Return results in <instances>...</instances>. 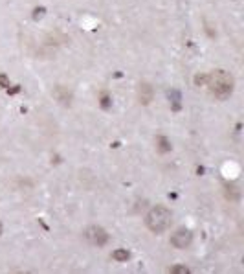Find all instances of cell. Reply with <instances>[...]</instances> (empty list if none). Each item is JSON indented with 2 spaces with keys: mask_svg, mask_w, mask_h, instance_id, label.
<instances>
[{
  "mask_svg": "<svg viewBox=\"0 0 244 274\" xmlns=\"http://www.w3.org/2000/svg\"><path fill=\"white\" fill-rule=\"evenodd\" d=\"M158 149H160V153H169L171 151V142L165 136H158Z\"/></svg>",
  "mask_w": 244,
  "mask_h": 274,
  "instance_id": "52a82bcc",
  "label": "cell"
},
{
  "mask_svg": "<svg viewBox=\"0 0 244 274\" xmlns=\"http://www.w3.org/2000/svg\"><path fill=\"white\" fill-rule=\"evenodd\" d=\"M0 85H4V87H6V85H7V79H6V76H0Z\"/></svg>",
  "mask_w": 244,
  "mask_h": 274,
  "instance_id": "8fae6325",
  "label": "cell"
},
{
  "mask_svg": "<svg viewBox=\"0 0 244 274\" xmlns=\"http://www.w3.org/2000/svg\"><path fill=\"white\" fill-rule=\"evenodd\" d=\"M193 241V234L191 230H187V228H180V230H176V232L171 236V245L176 247V249H186V247L191 245Z\"/></svg>",
  "mask_w": 244,
  "mask_h": 274,
  "instance_id": "277c9868",
  "label": "cell"
},
{
  "mask_svg": "<svg viewBox=\"0 0 244 274\" xmlns=\"http://www.w3.org/2000/svg\"><path fill=\"white\" fill-rule=\"evenodd\" d=\"M152 96H154V90L149 83H139L138 87V101L141 105H149L152 101Z\"/></svg>",
  "mask_w": 244,
  "mask_h": 274,
  "instance_id": "5b68a950",
  "label": "cell"
},
{
  "mask_svg": "<svg viewBox=\"0 0 244 274\" xmlns=\"http://www.w3.org/2000/svg\"><path fill=\"white\" fill-rule=\"evenodd\" d=\"M0 234H2V225H0Z\"/></svg>",
  "mask_w": 244,
  "mask_h": 274,
  "instance_id": "7c38bea8",
  "label": "cell"
},
{
  "mask_svg": "<svg viewBox=\"0 0 244 274\" xmlns=\"http://www.w3.org/2000/svg\"><path fill=\"white\" fill-rule=\"evenodd\" d=\"M169 273L171 274H187L189 273V269H187L186 265H174V267H171Z\"/></svg>",
  "mask_w": 244,
  "mask_h": 274,
  "instance_id": "30bf717a",
  "label": "cell"
},
{
  "mask_svg": "<svg viewBox=\"0 0 244 274\" xmlns=\"http://www.w3.org/2000/svg\"><path fill=\"white\" fill-rule=\"evenodd\" d=\"M112 258H114L116 262H127V260H128V252L125 251V249H118V251H114Z\"/></svg>",
  "mask_w": 244,
  "mask_h": 274,
  "instance_id": "ba28073f",
  "label": "cell"
},
{
  "mask_svg": "<svg viewBox=\"0 0 244 274\" xmlns=\"http://www.w3.org/2000/svg\"><path fill=\"white\" fill-rule=\"evenodd\" d=\"M53 96L57 99L59 103H63V105H70V101H72V92H70L66 87H57L53 90Z\"/></svg>",
  "mask_w": 244,
  "mask_h": 274,
  "instance_id": "8992f818",
  "label": "cell"
},
{
  "mask_svg": "<svg viewBox=\"0 0 244 274\" xmlns=\"http://www.w3.org/2000/svg\"><path fill=\"white\" fill-rule=\"evenodd\" d=\"M85 238L90 245L94 247H103L107 245V241H109V234L105 232L101 227H88L85 230Z\"/></svg>",
  "mask_w": 244,
  "mask_h": 274,
  "instance_id": "3957f363",
  "label": "cell"
},
{
  "mask_svg": "<svg viewBox=\"0 0 244 274\" xmlns=\"http://www.w3.org/2000/svg\"><path fill=\"white\" fill-rule=\"evenodd\" d=\"M171 219H173V216H171V212H169L165 206H154V208L147 214L145 225H147V228H149L151 232L162 234L169 228Z\"/></svg>",
  "mask_w": 244,
  "mask_h": 274,
  "instance_id": "7a4b0ae2",
  "label": "cell"
},
{
  "mask_svg": "<svg viewBox=\"0 0 244 274\" xmlns=\"http://www.w3.org/2000/svg\"><path fill=\"white\" fill-rule=\"evenodd\" d=\"M206 85L217 99H226L232 96L235 81H233L232 74H228L226 70H213L206 76Z\"/></svg>",
  "mask_w": 244,
  "mask_h": 274,
  "instance_id": "6da1fadb",
  "label": "cell"
},
{
  "mask_svg": "<svg viewBox=\"0 0 244 274\" xmlns=\"http://www.w3.org/2000/svg\"><path fill=\"white\" fill-rule=\"evenodd\" d=\"M169 98H173L174 111H178V109H180V94L176 92V90H171V92H169Z\"/></svg>",
  "mask_w": 244,
  "mask_h": 274,
  "instance_id": "9c48e42d",
  "label": "cell"
}]
</instances>
